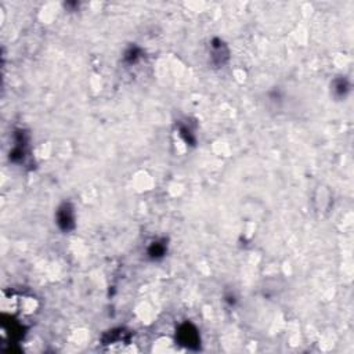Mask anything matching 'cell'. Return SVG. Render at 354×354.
I'll return each mask as SVG.
<instances>
[{
    "mask_svg": "<svg viewBox=\"0 0 354 354\" xmlns=\"http://www.w3.org/2000/svg\"><path fill=\"white\" fill-rule=\"evenodd\" d=\"M180 340L183 345L191 347L198 343V333L191 325H184L180 329Z\"/></svg>",
    "mask_w": 354,
    "mask_h": 354,
    "instance_id": "6da1fadb",
    "label": "cell"
},
{
    "mask_svg": "<svg viewBox=\"0 0 354 354\" xmlns=\"http://www.w3.org/2000/svg\"><path fill=\"white\" fill-rule=\"evenodd\" d=\"M58 224L63 230H70L74 227V215L70 206H63L58 212Z\"/></svg>",
    "mask_w": 354,
    "mask_h": 354,
    "instance_id": "7a4b0ae2",
    "label": "cell"
}]
</instances>
